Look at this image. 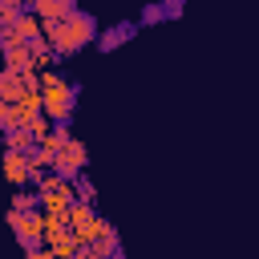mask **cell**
<instances>
[{
  "mask_svg": "<svg viewBox=\"0 0 259 259\" xmlns=\"http://www.w3.org/2000/svg\"><path fill=\"white\" fill-rule=\"evenodd\" d=\"M93 36H97V20L89 12H77V8L69 16H61V20H49L45 24V40H49V49L57 57H69V53L85 49Z\"/></svg>",
  "mask_w": 259,
  "mask_h": 259,
  "instance_id": "cell-1",
  "label": "cell"
},
{
  "mask_svg": "<svg viewBox=\"0 0 259 259\" xmlns=\"http://www.w3.org/2000/svg\"><path fill=\"white\" fill-rule=\"evenodd\" d=\"M36 85H40V109L53 117V125H65V121H69V113H73L77 89H73L69 81H61L57 73H45V77H36Z\"/></svg>",
  "mask_w": 259,
  "mask_h": 259,
  "instance_id": "cell-2",
  "label": "cell"
},
{
  "mask_svg": "<svg viewBox=\"0 0 259 259\" xmlns=\"http://www.w3.org/2000/svg\"><path fill=\"white\" fill-rule=\"evenodd\" d=\"M8 227H12V235L20 239V247H32V243H40V235H45V214H40V206L36 210H8Z\"/></svg>",
  "mask_w": 259,
  "mask_h": 259,
  "instance_id": "cell-3",
  "label": "cell"
},
{
  "mask_svg": "<svg viewBox=\"0 0 259 259\" xmlns=\"http://www.w3.org/2000/svg\"><path fill=\"white\" fill-rule=\"evenodd\" d=\"M36 36H45V20L36 12H20L12 24H0V49L20 45V40H36Z\"/></svg>",
  "mask_w": 259,
  "mask_h": 259,
  "instance_id": "cell-4",
  "label": "cell"
},
{
  "mask_svg": "<svg viewBox=\"0 0 259 259\" xmlns=\"http://www.w3.org/2000/svg\"><path fill=\"white\" fill-rule=\"evenodd\" d=\"M85 162H89V154H85V146H81L77 138H65V142L57 146V158H53V170H57L61 178H77V174L85 170Z\"/></svg>",
  "mask_w": 259,
  "mask_h": 259,
  "instance_id": "cell-5",
  "label": "cell"
},
{
  "mask_svg": "<svg viewBox=\"0 0 259 259\" xmlns=\"http://www.w3.org/2000/svg\"><path fill=\"white\" fill-rule=\"evenodd\" d=\"M32 162H28V154L24 150H4V178L12 182V186H24V182H32Z\"/></svg>",
  "mask_w": 259,
  "mask_h": 259,
  "instance_id": "cell-6",
  "label": "cell"
},
{
  "mask_svg": "<svg viewBox=\"0 0 259 259\" xmlns=\"http://www.w3.org/2000/svg\"><path fill=\"white\" fill-rule=\"evenodd\" d=\"M36 113H40V85L24 89V93L12 101V125H28Z\"/></svg>",
  "mask_w": 259,
  "mask_h": 259,
  "instance_id": "cell-7",
  "label": "cell"
},
{
  "mask_svg": "<svg viewBox=\"0 0 259 259\" xmlns=\"http://www.w3.org/2000/svg\"><path fill=\"white\" fill-rule=\"evenodd\" d=\"M85 255H93V259H105V255H117V231L101 219V227H97V235H93V243L85 247Z\"/></svg>",
  "mask_w": 259,
  "mask_h": 259,
  "instance_id": "cell-8",
  "label": "cell"
},
{
  "mask_svg": "<svg viewBox=\"0 0 259 259\" xmlns=\"http://www.w3.org/2000/svg\"><path fill=\"white\" fill-rule=\"evenodd\" d=\"M4 146H8V150H24V154H28V150L36 146V134H32L28 125H8V130H4Z\"/></svg>",
  "mask_w": 259,
  "mask_h": 259,
  "instance_id": "cell-9",
  "label": "cell"
},
{
  "mask_svg": "<svg viewBox=\"0 0 259 259\" xmlns=\"http://www.w3.org/2000/svg\"><path fill=\"white\" fill-rule=\"evenodd\" d=\"M32 12L49 24V20H61V16H69L73 12V0H36L32 4Z\"/></svg>",
  "mask_w": 259,
  "mask_h": 259,
  "instance_id": "cell-10",
  "label": "cell"
},
{
  "mask_svg": "<svg viewBox=\"0 0 259 259\" xmlns=\"http://www.w3.org/2000/svg\"><path fill=\"white\" fill-rule=\"evenodd\" d=\"M130 32H134V28H125V24H117V28H109V32L101 36V49H105V53H109V49H117V45H121V40H125Z\"/></svg>",
  "mask_w": 259,
  "mask_h": 259,
  "instance_id": "cell-11",
  "label": "cell"
},
{
  "mask_svg": "<svg viewBox=\"0 0 259 259\" xmlns=\"http://www.w3.org/2000/svg\"><path fill=\"white\" fill-rule=\"evenodd\" d=\"M20 8H24L20 0H0V24H12L20 16Z\"/></svg>",
  "mask_w": 259,
  "mask_h": 259,
  "instance_id": "cell-12",
  "label": "cell"
},
{
  "mask_svg": "<svg viewBox=\"0 0 259 259\" xmlns=\"http://www.w3.org/2000/svg\"><path fill=\"white\" fill-rule=\"evenodd\" d=\"M73 186H77V198L93 202V182H89V178H81V174H77V178H73Z\"/></svg>",
  "mask_w": 259,
  "mask_h": 259,
  "instance_id": "cell-13",
  "label": "cell"
},
{
  "mask_svg": "<svg viewBox=\"0 0 259 259\" xmlns=\"http://www.w3.org/2000/svg\"><path fill=\"white\" fill-rule=\"evenodd\" d=\"M12 206H16V210H36V206H40V194H16Z\"/></svg>",
  "mask_w": 259,
  "mask_h": 259,
  "instance_id": "cell-14",
  "label": "cell"
},
{
  "mask_svg": "<svg viewBox=\"0 0 259 259\" xmlns=\"http://www.w3.org/2000/svg\"><path fill=\"white\" fill-rule=\"evenodd\" d=\"M0 125H4V130H8V125H12V105H8V101H4V97H0Z\"/></svg>",
  "mask_w": 259,
  "mask_h": 259,
  "instance_id": "cell-15",
  "label": "cell"
},
{
  "mask_svg": "<svg viewBox=\"0 0 259 259\" xmlns=\"http://www.w3.org/2000/svg\"><path fill=\"white\" fill-rule=\"evenodd\" d=\"M20 4H28V8H32V4H36V0H20Z\"/></svg>",
  "mask_w": 259,
  "mask_h": 259,
  "instance_id": "cell-16",
  "label": "cell"
}]
</instances>
